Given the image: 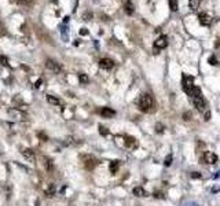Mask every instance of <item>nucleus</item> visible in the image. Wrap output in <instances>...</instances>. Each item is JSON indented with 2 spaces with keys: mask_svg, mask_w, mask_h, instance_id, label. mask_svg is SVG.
Returning <instances> with one entry per match:
<instances>
[{
  "mask_svg": "<svg viewBox=\"0 0 220 206\" xmlns=\"http://www.w3.org/2000/svg\"><path fill=\"white\" fill-rule=\"evenodd\" d=\"M191 99V102H193V105H194V107L198 110V111H201L202 114H205L208 111L206 109V103H205L204 98H202V93H201L200 88L195 87L194 89H193V92L188 95Z\"/></svg>",
  "mask_w": 220,
  "mask_h": 206,
  "instance_id": "obj_1",
  "label": "nucleus"
},
{
  "mask_svg": "<svg viewBox=\"0 0 220 206\" xmlns=\"http://www.w3.org/2000/svg\"><path fill=\"white\" fill-rule=\"evenodd\" d=\"M153 105H154V100H153L151 95H149V93H143L142 96L138 99V107L142 111H149L153 107Z\"/></svg>",
  "mask_w": 220,
  "mask_h": 206,
  "instance_id": "obj_2",
  "label": "nucleus"
},
{
  "mask_svg": "<svg viewBox=\"0 0 220 206\" xmlns=\"http://www.w3.org/2000/svg\"><path fill=\"white\" fill-rule=\"evenodd\" d=\"M194 83H195V80L193 76H188V74H183L182 76V88H183V91L187 95H190L193 92V89L195 88Z\"/></svg>",
  "mask_w": 220,
  "mask_h": 206,
  "instance_id": "obj_3",
  "label": "nucleus"
},
{
  "mask_svg": "<svg viewBox=\"0 0 220 206\" xmlns=\"http://www.w3.org/2000/svg\"><path fill=\"white\" fill-rule=\"evenodd\" d=\"M45 68L48 69V70H51L52 73H61L62 68H61V65L58 63L57 61H54V59H47L45 61Z\"/></svg>",
  "mask_w": 220,
  "mask_h": 206,
  "instance_id": "obj_4",
  "label": "nucleus"
},
{
  "mask_svg": "<svg viewBox=\"0 0 220 206\" xmlns=\"http://www.w3.org/2000/svg\"><path fill=\"white\" fill-rule=\"evenodd\" d=\"M81 159L84 161V166L87 168L88 171L94 169L95 165H96V159H95L92 155H81Z\"/></svg>",
  "mask_w": 220,
  "mask_h": 206,
  "instance_id": "obj_5",
  "label": "nucleus"
},
{
  "mask_svg": "<svg viewBox=\"0 0 220 206\" xmlns=\"http://www.w3.org/2000/svg\"><path fill=\"white\" fill-rule=\"evenodd\" d=\"M167 45H168V39H167V36H160L158 39L154 41L155 51H157V50H164Z\"/></svg>",
  "mask_w": 220,
  "mask_h": 206,
  "instance_id": "obj_6",
  "label": "nucleus"
},
{
  "mask_svg": "<svg viewBox=\"0 0 220 206\" xmlns=\"http://www.w3.org/2000/svg\"><path fill=\"white\" fill-rule=\"evenodd\" d=\"M217 155L215 154V153H212V151H206L204 154V161L206 162V164H209V165H213V164H216L217 162Z\"/></svg>",
  "mask_w": 220,
  "mask_h": 206,
  "instance_id": "obj_7",
  "label": "nucleus"
},
{
  "mask_svg": "<svg viewBox=\"0 0 220 206\" xmlns=\"http://www.w3.org/2000/svg\"><path fill=\"white\" fill-rule=\"evenodd\" d=\"M99 66H100V69H105V70H110V69H113L114 62L112 61L110 58H102V59L99 61Z\"/></svg>",
  "mask_w": 220,
  "mask_h": 206,
  "instance_id": "obj_8",
  "label": "nucleus"
},
{
  "mask_svg": "<svg viewBox=\"0 0 220 206\" xmlns=\"http://www.w3.org/2000/svg\"><path fill=\"white\" fill-rule=\"evenodd\" d=\"M198 20H200V23L202 26H210L212 25V18L205 13H201L200 15H198Z\"/></svg>",
  "mask_w": 220,
  "mask_h": 206,
  "instance_id": "obj_9",
  "label": "nucleus"
},
{
  "mask_svg": "<svg viewBox=\"0 0 220 206\" xmlns=\"http://www.w3.org/2000/svg\"><path fill=\"white\" fill-rule=\"evenodd\" d=\"M59 32H61L62 40L68 43L69 41V26L65 25V23H61V25H59Z\"/></svg>",
  "mask_w": 220,
  "mask_h": 206,
  "instance_id": "obj_10",
  "label": "nucleus"
},
{
  "mask_svg": "<svg viewBox=\"0 0 220 206\" xmlns=\"http://www.w3.org/2000/svg\"><path fill=\"white\" fill-rule=\"evenodd\" d=\"M100 116L105 117V118H112V117L116 116V111L110 107H103V109H100Z\"/></svg>",
  "mask_w": 220,
  "mask_h": 206,
  "instance_id": "obj_11",
  "label": "nucleus"
},
{
  "mask_svg": "<svg viewBox=\"0 0 220 206\" xmlns=\"http://www.w3.org/2000/svg\"><path fill=\"white\" fill-rule=\"evenodd\" d=\"M22 155L25 157V159H28L29 162L35 161V153H33L30 148H23V150H22Z\"/></svg>",
  "mask_w": 220,
  "mask_h": 206,
  "instance_id": "obj_12",
  "label": "nucleus"
},
{
  "mask_svg": "<svg viewBox=\"0 0 220 206\" xmlns=\"http://www.w3.org/2000/svg\"><path fill=\"white\" fill-rule=\"evenodd\" d=\"M55 192H57V187H55V184H50V186L45 188V195L48 196V198H52V196L55 195Z\"/></svg>",
  "mask_w": 220,
  "mask_h": 206,
  "instance_id": "obj_13",
  "label": "nucleus"
},
{
  "mask_svg": "<svg viewBox=\"0 0 220 206\" xmlns=\"http://www.w3.org/2000/svg\"><path fill=\"white\" fill-rule=\"evenodd\" d=\"M124 8H125V13L128 14V15H132V14H133V4H132L131 0H127Z\"/></svg>",
  "mask_w": 220,
  "mask_h": 206,
  "instance_id": "obj_14",
  "label": "nucleus"
},
{
  "mask_svg": "<svg viewBox=\"0 0 220 206\" xmlns=\"http://www.w3.org/2000/svg\"><path fill=\"white\" fill-rule=\"evenodd\" d=\"M200 3H201V0H188V7H190V10H193V11L198 10Z\"/></svg>",
  "mask_w": 220,
  "mask_h": 206,
  "instance_id": "obj_15",
  "label": "nucleus"
},
{
  "mask_svg": "<svg viewBox=\"0 0 220 206\" xmlns=\"http://www.w3.org/2000/svg\"><path fill=\"white\" fill-rule=\"evenodd\" d=\"M132 192H133V195L135 196H146V191L143 190L142 187H135Z\"/></svg>",
  "mask_w": 220,
  "mask_h": 206,
  "instance_id": "obj_16",
  "label": "nucleus"
},
{
  "mask_svg": "<svg viewBox=\"0 0 220 206\" xmlns=\"http://www.w3.org/2000/svg\"><path fill=\"white\" fill-rule=\"evenodd\" d=\"M47 102L51 103V105H55V106H58V105H61V100H59L58 98L52 96V95H47Z\"/></svg>",
  "mask_w": 220,
  "mask_h": 206,
  "instance_id": "obj_17",
  "label": "nucleus"
},
{
  "mask_svg": "<svg viewBox=\"0 0 220 206\" xmlns=\"http://www.w3.org/2000/svg\"><path fill=\"white\" fill-rule=\"evenodd\" d=\"M136 144V140L132 138V136H127L125 138V146L127 147H133Z\"/></svg>",
  "mask_w": 220,
  "mask_h": 206,
  "instance_id": "obj_18",
  "label": "nucleus"
},
{
  "mask_svg": "<svg viewBox=\"0 0 220 206\" xmlns=\"http://www.w3.org/2000/svg\"><path fill=\"white\" fill-rule=\"evenodd\" d=\"M118 166H120V162L118 161H112L110 162V172L112 173H116L118 171Z\"/></svg>",
  "mask_w": 220,
  "mask_h": 206,
  "instance_id": "obj_19",
  "label": "nucleus"
},
{
  "mask_svg": "<svg viewBox=\"0 0 220 206\" xmlns=\"http://www.w3.org/2000/svg\"><path fill=\"white\" fill-rule=\"evenodd\" d=\"M169 8H171V11H173V13H176V11L179 10L178 0H169Z\"/></svg>",
  "mask_w": 220,
  "mask_h": 206,
  "instance_id": "obj_20",
  "label": "nucleus"
},
{
  "mask_svg": "<svg viewBox=\"0 0 220 206\" xmlns=\"http://www.w3.org/2000/svg\"><path fill=\"white\" fill-rule=\"evenodd\" d=\"M44 168L47 169V171H52V168H54V164H52V161L50 159V158H45V157H44Z\"/></svg>",
  "mask_w": 220,
  "mask_h": 206,
  "instance_id": "obj_21",
  "label": "nucleus"
},
{
  "mask_svg": "<svg viewBox=\"0 0 220 206\" xmlns=\"http://www.w3.org/2000/svg\"><path fill=\"white\" fill-rule=\"evenodd\" d=\"M8 116H10V117H17V118H18V120H21V118H22V114H21V113H18L17 110H13V109H11V110H8Z\"/></svg>",
  "mask_w": 220,
  "mask_h": 206,
  "instance_id": "obj_22",
  "label": "nucleus"
},
{
  "mask_svg": "<svg viewBox=\"0 0 220 206\" xmlns=\"http://www.w3.org/2000/svg\"><path fill=\"white\" fill-rule=\"evenodd\" d=\"M78 80H80V83L87 84L88 83V76L87 74H84V73H81V74H78Z\"/></svg>",
  "mask_w": 220,
  "mask_h": 206,
  "instance_id": "obj_23",
  "label": "nucleus"
},
{
  "mask_svg": "<svg viewBox=\"0 0 220 206\" xmlns=\"http://www.w3.org/2000/svg\"><path fill=\"white\" fill-rule=\"evenodd\" d=\"M172 159H173V157H172V154L167 155V158H165V166H171V164H172Z\"/></svg>",
  "mask_w": 220,
  "mask_h": 206,
  "instance_id": "obj_24",
  "label": "nucleus"
},
{
  "mask_svg": "<svg viewBox=\"0 0 220 206\" xmlns=\"http://www.w3.org/2000/svg\"><path fill=\"white\" fill-rule=\"evenodd\" d=\"M208 62H209L212 66H216V65H219V63H217V59H216V56H215V55H212V56L208 59Z\"/></svg>",
  "mask_w": 220,
  "mask_h": 206,
  "instance_id": "obj_25",
  "label": "nucleus"
},
{
  "mask_svg": "<svg viewBox=\"0 0 220 206\" xmlns=\"http://www.w3.org/2000/svg\"><path fill=\"white\" fill-rule=\"evenodd\" d=\"M0 62H2V65H3V66H8V59L6 58V56H3V55H2V56H0Z\"/></svg>",
  "mask_w": 220,
  "mask_h": 206,
  "instance_id": "obj_26",
  "label": "nucleus"
},
{
  "mask_svg": "<svg viewBox=\"0 0 220 206\" xmlns=\"http://www.w3.org/2000/svg\"><path fill=\"white\" fill-rule=\"evenodd\" d=\"M99 132H100V135H103V136H106V135H107V133H109V131H107V129H106V128H105V126H102V125H100V126H99Z\"/></svg>",
  "mask_w": 220,
  "mask_h": 206,
  "instance_id": "obj_27",
  "label": "nucleus"
},
{
  "mask_svg": "<svg viewBox=\"0 0 220 206\" xmlns=\"http://www.w3.org/2000/svg\"><path fill=\"white\" fill-rule=\"evenodd\" d=\"M91 18H92V14L91 13H84L83 14V20L84 21H91Z\"/></svg>",
  "mask_w": 220,
  "mask_h": 206,
  "instance_id": "obj_28",
  "label": "nucleus"
},
{
  "mask_svg": "<svg viewBox=\"0 0 220 206\" xmlns=\"http://www.w3.org/2000/svg\"><path fill=\"white\" fill-rule=\"evenodd\" d=\"M155 131H157V133H161L162 131H164V125H161V124H157V126H155Z\"/></svg>",
  "mask_w": 220,
  "mask_h": 206,
  "instance_id": "obj_29",
  "label": "nucleus"
},
{
  "mask_svg": "<svg viewBox=\"0 0 220 206\" xmlns=\"http://www.w3.org/2000/svg\"><path fill=\"white\" fill-rule=\"evenodd\" d=\"M191 177H193V179H200L201 174L198 173V172H193V173H191Z\"/></svg>",
  "mask_w": 220,
  "mask_h": 206,
  "instance_id": "obj_30",
  "label": "nucleus"
},
{
  "mask_svg": "<svg viewBox=\"0 0 220 206\" xmlns=\"http://www.w3.org/2000/svg\"><path fill=\"white\" fill-rule=\"evenodd\" d=\"M39 138H40V139H41L43 142H45V140H47V139H48V138H47V136H45V135H44V133H41V132H40V133H39Z\"/></svg>",
  "mask_w": 220,
  "mask_h": 206,
  "instance_id": "obj_31",
  "label": "nucleus"
},
{
  "mask_svg": "<svg viewBox=\"0 0 220 206\" xmlns=\"http://www.w3.org/2000/svg\"><path fill=\"white\" fill-rule=\"evenodd\" d=\"M80 35H83V36L88 35V30L85 29V28H83V29H80Z\"/></svg>",
  "mask_w": 220,
  "mask_h": 206,
  "instance_id": "obj_32",
  "label": "nucleus"
},
{
  "mask_svg": "<svg viewBox=\"0 0 220 206\" xmlns=\"http://www.w3.org/2000/svg\"><path fill=\"white\" fill-rule=\"evenodd\" d=\"M155 198H161V199H164L165 196H164V194H160V192H155Z\"/></svg>",
  "mask_w": 220,
  "mask_h": 206,
  "instance_id": "obj_33",
  "label": "nucleus"
},
{
  "mask_svg": "<svg viewBox=\"0 0 220 206\" xmlns=\"http://www.w3.org/2000/svg\"><path fill=\"white\" fill-rule=\"evenodd\" d=\"M41 83H43L41 78H40V80H37V83L35 84V87H36V88H39V87H40V84H41Z\"/></svg>",
  "mask_w": 220,
  "mask_h": 206,
  "instance_id": "obj_34",
  "label": "nucleus"
},
{
  "mask_svg": "<svg viewBox=\"0 0 220 206\" xmlns=\"http://www.w3.org/2000/svg\"><path fill=\"white\" fill-rule=\"evenodd\" d=\"M17 2H21V3H25V2H28V0H17Z\"/></svg>",
  "mask_w": 220,
  "mask_h": 206,
  "instance_id": "obj_35",
  "label": "nucleus"
},
{
  "mask_svg": "<svg viewBox=\"0 0 220 206\" xmlns=\"http://www.w3.org/2000/svg\"><path fill=\"white\" fill-rule=\"evenodd\" d=\"M216 47H220V43H217V44H216Z\"/></svg>",
  "mask_w": 220,
  "mask_h": 206,
  "instance_id": "obj_36",
  "label": "nucleus"
}]
</instances>
